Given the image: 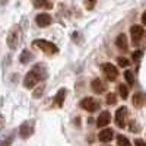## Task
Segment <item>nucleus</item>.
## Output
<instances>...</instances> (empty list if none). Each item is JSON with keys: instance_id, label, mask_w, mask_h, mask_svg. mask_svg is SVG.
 <instances>
[{"instance_id": "25", "label": "nucleus", "mask_w": 146, "mask_h": 146, "mask_svg": "<svg viewBox=\"0 0 146 146\" xmlns=\"http://www.w3.org/2000/svg\"><path fill=\"white\" fill-rule=\"evenodd\" d=\"M96 2H98V0H85V7H86L88 10H92L95 7Z\"/></svg>"}, {"instance_id": "12", "label": "nucleus", "mask_w": 146, "mask_h": 146, "mask_svg": "<svg viewBox=\"0 0 146 146\" xmlns=\"http://www.w3.org/2000/svg\"><path fill=\"white\" fill-rule=\"evenodd\" d=\"M113 137H114V131H113L111 129H104V130H101V131H100V135H98L100 142H104V143L111 142V139H113Z\"/></svg>"}, {"instance_id": "4", "label": "nucleus", "mask_w": 146, "mask_h": 146, "mask_svg": "<svg viewBox=\"0 0 146 146\" xmlns=\"http://www.w3.org/2000/svg\"><path fill=\"white\" fill-rule=\"evenodd\" d=\"M101 67H102V72H104V75H105V78H107L108 80H115V79H117L118 70H117V67H115L114 64H111V63H104Z\"/></svg>"}, {"instance_id": "30", "label": "nucleus", "mask_w": 146, "mask_h": 146, "mask_svg": "<svg viewBox=\"0 0 146 146\" xmlns=\"http://www.w3.org/2000/svg\"><path fill=\"white\" fill-rule=\"evenodd\" d=\"M7 2H9V0H0V5H2V6H5Z\"/></svg>"}, {"instance_id": "2", "label": "nucleus", "mask_w": 146, "mask_h": 146, "mask_svg": "<svg viewBox=\"0 0 146 146\" xmlns=\"http://www.w3.org/2000/svg\"><path fill=\"white\" fill-rule=\"evenodd\" d=\"M21 42V28L19 27H13L10 29L9 35H7V45L10 50H16V47Z\"/></svg>"}, {"instance_id": "28", "label": "nucleus", "mask_w": 146, "mask_h": 146, "mask_svg": "<svg viewBox=\"0 0 146 146\" xmlns=\"http://www.w3.org/2000/svg\"><path fill=\"white\" fill-rule=\"evenodd\" d=\"M135 145H136V146H146V143H145L143 139H136V140H135Z\"/></svg>"}, {"instance_id": "10", "label": "nucleus", "mask_w": 146, "mask_h": 146, "mask_svg": "<svg viewBox=\"0 0 146 146\" xmlns=\"http://www.w3.org/2000/svg\"><path fill=\"white\" fill-rule=\"evenodd\" d=\"M40 80L36 79V76L34 75V73L29 70L28 73H27V76H25V79H23V86L25 88H28V89H31V88H34L36 83H38Z\"/></svg>"}, {"instance_id": "19", "label": "nucleus", "mask_w": 146, "mask_h": 146, "mask_svg": "<svg viewBox=\"0 0 146 146\" xmlns=\"http://www.w3.org/2000/svg\"><path fill=\"white\" fill-rule=\"evenodd\" d=\"M117 143H118V146H131V143L129 142V139L126 136H123V135H118L117 136Z\"/></svg>"}, {"instance_id": "13", "label": "nucleus", "mask_w": 146, "mask_h": 146, "mask_svg": "<svg viewBox=\"0 0 146 146\" xmlns=\"http://www.w3.org/2000/svg\"><path fill=\"white\" fill-rule=\"evenodd\" d=\"M110 120H111V114H110L108 111H102L100 114V117L96 118V126L98 127H105L110 123Z\"/></svg>"}, {"instance_id": "7", "label": "nucleus", "mask_w": 146, "mask_h": 146, "mask_svg": "<svg viewBox=\"0 0 146 146\" xmlns=\"http://www.w3.org/2000/svg\"><path fill=\"white\" fill-rule=\"evenodd\" d=\"M31 72L36 76V79H38V80H45V79H47V76H48L47 67H45V64H42V63L35 64V66L31 69Z\"/></svg>"}, {"instance_id": "3", "label": "nucleus", "mask_w": 146, "mask_h": 146, "mask_svg": "<svg viewBox=\"0 0 146 146\" xmlns=\"http://www.w3.org/2000/svg\"><path fill=\"white\" fill-rule=\"evenodd\" d=\"M80 107L83 110H86V111H89V113H95L96 110L101 107V104H100L98 100L92 98V96H88V98H83L80 101Z\"/></svg>"}, {"instance_id": "23", "label": "nucleus", "mask_w": 146, "mask_h": 146, "mask_svg": "<svg viewBox=\"0 0 146 146\" xmlns=\"http://www.w3.org/2000/svg\"><path fill=\"white\" fill-rule=\"evenodd\" d=\"M44 88H45V85L44 83H41L38 88H36L35 91H34V94H32V96L34 98H40V96L42 95V92H44Z\"/></svg>"}, {"instance_id": "8", "label": "nucleus", "mask_w": 146, "mask_h": 146, "mask_svg": "<svg viewBox=\"0 0 146 146\" xmlns=\"http://www.w3.org/2000/svg\"><path fill=\"white\" fill-rule=\"evenodd\" d=\"M130 35H131L133 42H139L145 35V28L142 25H133L130 28Z\"/></svg>"}, {"instance_id": "6", "label": "nucleus", "mask_w": 146, "mask_h": 146, "mask_svg": "<svg viewBox=\"0 0 146 146\" xmlns=\"http://www.w3.org/2000/svg\"><path fill=\"white\" fill-rule=\"evenodd\" d=\"M34 133V123L32 121H25V123H22L21 127H19V136L22 139H28L29 136H32Z\"/></svg>"}, {"instance_id": "14", "label": "nucleus", "mask_w": 146, "mask_h": 146, "mask_svg": "<svg viewBox=\"0 0 146 146\" xmlns=\"http://www.w3.org/2000/svg\"><path fill=\"white\" fill-rule=\"evenodd\" d=\"M66 95H67V91H66L64 88L58 89V92H57V94H56V96H54V102L57 104V107H62V105H63Z\"/></svg>"}, {"instance_id": "15", "label": "nucleus", "mask_w": 146, "mask_h": 146, "mask_svg": "<svg viewBox=\"0 0 146 146\" xmlns=\"http://www.w3.org/2000/svg\"><path fill=\"white\" fill-rule=\"evenodd\" d=\"M115 44L118 48H121V50H127L129 48V42H127V36L124 34H120L117 36V40H115Z\"/></svg>"}, {"instance_id": "21", "label": "nucleus", "mask_w": 146, "mask_h": 146, "mask_svg": "<svg viewBox=\"0 0 146 146\" xmlns=\"http://www.w3.org/2000/svg\"><path fill=\"white\" fill-rule=\"evenodd\" d=\"M124 78H126L127 83H130V85L135 83V75H133L131 70H126V72H124Z\"/></svg>"}, {"instance_id": "16", "label": "nucleus", "mask_w": 146, "mask_h": 146, "mask_svg": "<svg viewBox=\"0 0 146 146\" xmlns=\"http://www.w3.org/2000/svg\"><path fill=\"white\" fill-rule=\"evenodd\" d=\"M32 60H34V54H32L29 50H23L22 54L19 56V62H21L22 64H27V63L32 62Z\"/></svg>"}, {"instance_id": "18", "label": "nucleus", "mask_w": 146, "mask_h": 146, "mask_svg": "<svg viewBox=\"0 0 146 146\" xmlns=\"http://www.w3.org/2000/svg\"><path fill=\"white\" fill-rule=\"evenodd\" d=\"M35 7H53V3H48V0H34Z\"/></svg>"}, {"instance_id": "20", "label": "nucleus", "mask_w": 146, "mask_h": 146, "mask_svg": "<svg viewBox=\"0 0 146 146\" xmlns=\"http://www.w3.org/2000/svg\"><path fill=\"white\" fill-rule=\"evenodd\" d=\"M118 92H120V96L123 100H126L127 96H129V88L124 86V85H120V86H118Z\"/></svg>"}, {"instance_id": "5", "label": "nucleus", "mask_w": 146, "mask_h": 146, "mask_svg": "<svg viewBox=\"0 0 146 146\" xmlns=\"http://www.w3.org/2000/svg\"><path fill=\"white\" fill-rule=\"evenodd\" d=\"M126 118H127V108L120 107L115 111V124H117V127H120V129L126 127Z\"/></svg>"}, {"instance_id": "26", "label": "nucleus", "mask_w": 146, "mask_h": 146, "mask_svg": "<svg viewBox=\"0 0 146 146\" xmlns=\"http://www.w3.org/2000/svg\"><path fill=\"white\" fill-rule=\"evenodd\" d=\"M117 62H118V64H120L121 67L129 66V60H127L126 57H118V58H117Z\"/></svg>"}, {"instance_id": "1", "label": "nucleus", "mask_w": 146, "mask_h": 146, "mask_svg": "<svg viewBox=\"0 0 146 146\" xmlns=\"http://www.w3.org/2000/svg\"><path fill=\"white\" fill-rule=\"evenodd\" d=\"M34 47L36 48H40L41 51H44L45 54H57L58 53V47L56 44H53L51 41H47V40H35L32 42Z\"/></svg>"}, {"instance_id": "17", "label": "nucleus", "mask_w": 146, "mask_h": 146, "mask_svg": "<svg viewBox=\"0 0 146 146\" xmlns=\"http://www.w3.org/2000/svg\"><path fill=\"white\" fill-rule=\"evenodd\" d=\"M143 104H145V95L142 92H136L133 95V105L140 108V107H143Z\"/></svg>"}, {"instance_id": "22", "label": "nucleus", "mask_w": 146, "mask_h": 146, "mask_svg": "<svg viewBox=\"0 0 146 146\" xmlns=\"http://www.w3.org/2000/svg\"><path fill=\"white\" fill-rule=\"evenodd\" d=\"M13 139H15V133H10V135H9L6 139H3V140H2L0 146H10V143L13 142Z\"/></svg>"}, {"instance_id": "24", "label": "nucleus", "mask_w": 146, "mask_h": 146, "mask_svg": "<svg viewBox=\"0 0 146 146\" xmlns=\"http://www.w3.org/2000/svg\"><path fill=\"white\" fill-rule=\"evenodd\" d=\"M115 102H117V96H115V94H113V92H111V94H108V95H107V104H108V105H114Z\"/></svg>"}, {"instance_id": "11", "label": "nucleus", "mask_w": 146, "mask_h": 146, "mask_svg": "<svg viewBox=\"0 0 146 146\" xmlns=\"http://www.w3.org/2000/svg\"><path fill=\"white\" fill-rule=\"evenodd\" d=\"M91 88H92V91H94L95 94H102V92H105V89H107V85H105L101 79H94L92 83H91Z\"/></svg>"}, {"instance_id": "9", "label": "nucleus", "mask_w": 146, "mask_h": 146, "mask_svg": "<svg viewBox=\"0 0 146 146\" xmlns=\"http://www.w3.org/2000/svg\"><path fill=\"white\" fill-rule=\"evenodd\" d=\"M35 22H36V25H38V27L45 28V27H48L51 23V16L48 13H40V15H36Z\"/></svg>"}, {"instance_id": "27", "label": "nucleus", "mask_w": 146, "mask_h": 146, "mask_svg": "<svg viewBox=\"0 0 146 146\" xmlns=\"http://www.w3.org/2000/svg\"><path fill=\"white\" fill-rule=\"evenodd\" d=\"M142 56H143V53H142V51H135V53H133V54H131V57H133V60H139V58H140Z\"/></svg>"}, {"instance_id": "29", "label": "nucleus", "mask_w": 146, "mask_h": 146, "mask_svg": "<svg viewBox=\"0 0 146 146\" xmlns=\"http://www.w3.org/2000/svg\"><path fill=\"white\" fill-rule=\"evenodd\" d=\"M3 127H5V117L0 114V131L3 130Z\"/></svg>"}]
</instances>
